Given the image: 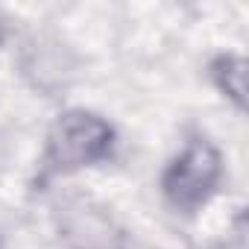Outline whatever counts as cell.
<instances>
[{
  "label": "cell",
  "mask_w": 249,
  "mask_h": 249,
  "mask_svg": "<svg viewBox=\"0 0 249 249\" xmlns=\"http://www.w3.org/2000/svg\"><path fill=\"white\" fill-rule=\"evenodd\" d=\"M223 182V156L205 135H191L182 150L164 164L161 170V196L164 202L182 214L191 217L202 211Z\"/></svg>",
  "instance_id": "obj_2"
},
{
  "label": "cell",
  "mask_w": 249,
  "mask_h": 249,
  "mask_svg": "<svg viewBox=\"0 0 249 249\" xmlns=\"http://www.w3.org/2000/svg\"><path fill=\"white\" fill-rule=\"evenodd\" d=\"M208 82L217 88V94L223 100H229L237 111L246 108V59L237 56V53H217L208 68Z\"/></svg>",
  "instance_id": "obj_5"
},
{
  "label": "cell",
  "mask_w": 249,
  "mask_h": 249,
  "mask_svg": "<svg viewBox=\"0 0 249 249\" xmlns=\"http://www.w3.org/2000/svg\"><path fill=\"white\" fill-rule=\"evenodd\" d=\"M114 147L117 132L103 114L88 108H68L47 129L38 161V185L103 164L114 156Z\"/></svg>",
  "instance_id": "obj_1"
},
{
  "label": "cell",
  "mask_w": 249,
  "mask_h": 249,
  "mask_svg": "<svg viewBox=\"0 0 249 249\" xmlns=\"http://www.w3.org/2000/svg\"><path fill=\"white\" fill-rule=\"evenodd\" d=\"M59 231L73 249H123V231L111 214L82 196L59 208Z\"/></svg>",
  "instance_id": "obj_4"
},
{
  "label": "cell",
  "mask_w": 249,
  "mask_h": 249,
  "mask_svg": "<svg viewBox=\"0 0 249 249\" xmlns=\"http://www.w3.org/2000/svg\"><path fill=\"white\" fill-rule=\"evenodd\" d=\"M21 73L36 91H41L44 97H56L73 82L76 59L59 38L36 36L21 50Z\"/></svg>",
  "instance_id": "obj_3"
},
{
  "label": "cell",
  "mask_w": 249,
  "mask_h": 249,
  "mask_svg": "<svg viewBox=\"0 0 249 249\" xmlns=\"http://www.w3.org/2000/svg\"><path fill=\"white\" fill-rule=\"evenodd\" d=\"M6 36H9V27H6V18H3V15H0V44H3V41H6Z\"/></svg>",
  "instance_id": "obj_7"
},
{
  "label": "cell",
  "mask_w": 249,
  "mask_h": 249,
  "mask_svg": "<svg viewBox=\"0 0 249 249\" xmlns=\"http://www.w3.org/2000/svg\"><path fill=\"white\" fill-rule=\"evenodd\" d=\"M223 249H246V214L243 211L234 217V226L229 229Z\"/></svg>",
  "instance_id": "obj_6"
}]
</instances>
